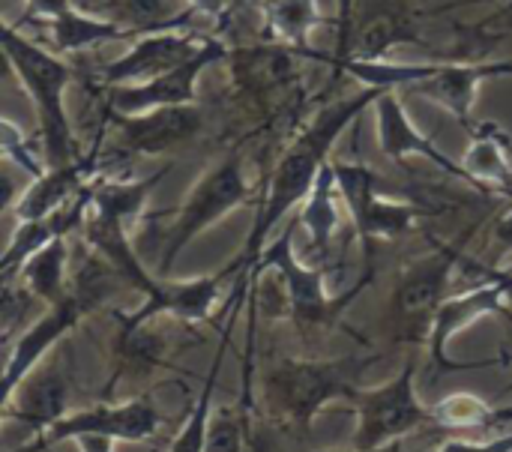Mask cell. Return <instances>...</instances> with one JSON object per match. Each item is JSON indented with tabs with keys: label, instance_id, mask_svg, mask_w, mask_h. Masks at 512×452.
<instances>
[{
	"label": "cell",
	"instance_id": "obj_1",
	"mask_svg": "<svg viewBox=\"0 0 512 452\" xmlns=\"http://www.w3.org/2000/svg\"><path fill=\"white\" fill-rule=\"evenodd\" d=\"M381 87H363L357 90L354 96H339L333 102H327L324 108H318L312 114V120L297 132V138L285 147V153L279 156L264 192H261V201H258V213H255V222L246 234V243L240 249V255L225 267L219 270L222 279H237L240 291L249 279V270L255 267L258 255L264 252V246L270 243L276 225L306 201L309 189L315 186L321 168L330 162V153L336 147V141L342 138V132L363 114L375 105Z\"/></svg>",
	"mask_w": 512,
	"mask_h": 452
},
{
	"label": "cell",
	"instance_id": "obj_2",
	"mask_svg": "<svg viewBox=\"0 0 512 452\" xmlns=\"http://www.w3.org/2000/svg\"><path fill=\"white\" fill-rule=\"evenodd\" d=\"M0 45L9 54L12 72L18 87L27 93L39 135L36 144L42 147L45 165H63L78 156L75 132L66 108V90L72 87V66L54 54L48 45L30 39L18 24L0 15Z\"/></svg>",
	"mask_w": 512,
	"mask_h": 452
},
{
	"label": "cell",
	"instance_id": "obj_3",
	"mask_svg": "<svg viewBox=\"0 0 512 452\" xmlns=\"http://www.w3.org/2000/svg\"><path fill=\"white\" fill-rule=\"evenodd\" d=\"M360 372L363 363L357 357H336V360L285 357L264 372L261 399L279 426L306 432L327 405L348 402L354 396Z\"/></svg>",
	"mask_w": 512,
	"mask_h": 452
},
{
	"label": "cell",
	"instance_id": "obj_4",
	"mask_svg": "<svg viewBox=\"0 0 512 452\" xmlns=\"http://www.w3.org/2000/svg\"><path fill=\"white\" fill-rule=\"evenodd\" d=\"M255 201V186L246 174V162L240 153H228L213 162L186 192L180 207L174 210L171 225L162 234V249L156 261V276H168L174 261L213 225L228 219L234 210Z\"/></svg>",
	"mask_w": 512,
	"mask_h": 452
},
{
	"label": "cell",
	"instance_id": "obj_5",
	"mask_svg": "<svg viewBox=\"0 0 512 452\" xmlns=\"http://www.w3.org/2000/svg\"><path fill=\"white\" fill-rule=\"evenodd\" d=\"M300 228V219L294 216L282 234L270 237V243L264 246V252L258 255L255 267L249 270V279L255 273H270L285 297V315L297 324V327H330L333 321H339V315L354 303V297L366 288V282L372 276H363L348 294L333 297L327 288V270L321 264H306L297 249H294V231ZM246 279V282H249Z\"/></svg>",
	"mask_w": 512,
	"mask_h": 452
},
{
	"label": "cell",
	"instance_id": "obj_6",
	"mask_svg": "<svg viewBox=\"0 0 512 452\" xmlns=\"http://www.w3.org/2000/svg\"><path fill=\"white\" fill-rule=\"evenodd\" d=\"M348 405L357 420L351 441L357 452H384L417 429L432 426L429 405L417 393L414 363L378 387H357Z\"/></svg>",
	"mask_w": 512,
	"mask_h": 452
},
{
	"label": "cell",
	"instance_id": "obj_7",
	"mask_svg": "<svg viewBox=\"0 0 512 452\" xmlns=\"http://www.w3.org/2000/svg\"><path fill=\"white\" fill-rule=\"evenodd\" d=\"M462 261L465 255L456 243H441L402 270L390 297V327L399 342L426 345L432 318L447 297L453 273Z\"/></svg>",
	"mask_w": 512,
	"mask_h": 452
},
{
	"label": "cell",
	"instance_id": "obj_8",
	"mask_svg": "<svg viewBox=\"0 0 512 452\" xmlns=\"http://www.w3.org/2000/svg\"><path fill=\"white\" fill-rule=\"evenodd\" d=\"M333 171H336L342 207L348 219L354 222V231L366 252H369V243H390L420 228L423 210L411 201L384 195L381 180L369 165L333 159Z\"/></svg>",
	"mask_w": 512,
	"mask_h": 452
},
{
	"label": "cell",
	"instance_id": "obj_9",
	"mask_svg": "<svg viewBox=\"0 0 512 452\" xmlns=\"http://www.w3.org/2000/svg\"><path fill=\"white\" fill-rule=\"evenodd\" d=\"M399 45H423L420 12L408 0H357L348 39L330 60H387Z\"/></svg>",
	"mask_w": 512,
	"mask_h": 452
},
{
	"label": "cell",
	"instance_id": "obj_10",
	"mask_svg": "<svg viewBox=\"0 0 512 452\" xmlns=\"http://www.w3.org/2000/svg\"><path fill=\"white\" fill-rule=\"evenodd\" d=\"M512 78V60H444V63H420L417 81L408 87L411 93L444 108L459 126L471 129L477 96L483 84Z\"/></svg>",
	"mask_w": 512,
	"mask_h": 452
},
{
	"label": "cell",
	"instance_id": "obj_11",
	"mask_svg": "<svg viewBox=\"0 0 512 452\" xmlns=\"http://www.w3.org/2000/svg\"><path fill=\"white\" fill-rule=\"evenodd\" d=\"M231 54V48L219 39H207L204 48L186 60L183 66L144 81V84H117L108 87L105 96V114H141V111H153V108H168V105H192L198 102V81L201 75L216 66L225 63Z\"/></svg>",
	"mask_w": 512,
	"mask_h": 452
},
{
	"label": "cell",
	"instance_id": "obj_12",
	"mask_svg": "<svg viewBox=\"0 0 512 452\" xmlns=\"http://www.w3.org/2000/svg\"><path fill=\"white\" fill-rule=\"evenodd\" d=\"M159 426H162V417L150 399H129L120 405H96V408L69 411L42 438L51 447L63 441H81V438H102L114 444H144L156 438Z\"/></svg>",
	"mask_w": 512,
	"mask_h": 452
},
{
	"label": "cell",
	"instance_id": "obj_13",
	"mask_svg": "<svg viewBox=\"0 0 512 452\" xmlns=\"http://www.w3.org/2000/svg\"><path fill=\"white\" fill-rule=\"evenodd\" d=\"M207 39L210 36H201V33L186 30V27L141 33L129 42V48L120 57H114L102 66L99 81L105 87L153 81V78L183 66L186 60H192L204 48Z\"/></svg>",
	"mask_w": 512,
	"mask_h": 452
},
{
	"label": "cell",
	"instance_id": "obj_14",
	"mask_svg": "<svg viewBox=\"0 0 512 452\" xmlns=\"http://www.w3.org/2000/svg\"><path fill=\"white\" fill-rule=\"evenodd\" d=\"M399 93H402V90H381L378 99H375V105H372L375 135H378L381 153H384L387 159H393V162L426 159L429 165L441 168L447 177H453V180L471 186L474 192H480L477 183L468 177L465 165L456 162V159H450V156H447V153H444V150H441V147H438V144L411 120V114H408V108H405V102H402ZM480 195H486V192H480Z\"/></svg>",
	"mask_w": 512,
	"mask_h": 452
},
{
	"label": "cell",
	"instance_id": "obj_15",
	"mask_svg": "<svg viewBox=\"0 0 512 452\" xmlns=\"http://www.w3.org/2000/svg\"><path fill=\"white\" fill-rule=\"evenodd\" d=\"M474 267L486 276L480 285L462 291V294H450L441 300L435 318H432V327H429V339H426V348H429V360H432V369L435 372H453V369H462L456 363H450V345L459 333H465L468 327H474L477 321L489 318V315H501L504 309V288L501 282L483 267L474 261Z\"/></svg>",
	"mask_w": 512,
	"mask_h": 452
},
{
	"label": "cell",
	"instance_id": "obj_16",
	"mask_svg": "<svg viewBox=\"0 0 512 452\" xmlns=\"http://www.w3.org/2000/svg\"><path fill=\"white\" fill-rule=\"evenodd\" d=\"M114 120L120 144L138 156H162L192 144L204 129V111L192 105H168L141 114H105Z\"/></svg>",
	"mask_w": 512,
	"mask_h": 452
},
{
	"label": "cell",
	"instance_id": "obj_17",
	"mask_svg": "<svg viewBox=\"0 0 512 452\" xmlns=\"http://www.w3.org/2000/svg\"><path fill=\"white\" fill-rule=\"evenodd\" d=\"M84 315L87 312L81 309V303L75 297H69L60 306H48L45 315H39L27 330H21V336L15 339V345H12V351L6 354V363H3V375H0V414L6 411V402H9L12 390L45 360V354L63 336H69L78 327V321Z\"/></svg>",
	"mask_w": 512,
	"mask_h": 452
},
{
	"label": "cell",
	"instance_id": "obj_18",
	"mask_svg": "<svg viewBox=\"0 0 512 452\" xmlns=\"http://www.w3.org/2000/svg\"><path fill=\"white\" fill-rule=\"evenodd\" d=\"M222 273L213 276H195V279H168L159 276V288L153 297L141 300L132 312H117L114 318L129 324H144L156 318H174L180 324H201L213 315L219 297H222Z\"/></svg>",
	"mask_w": 512,
	"mask_h": 452
},
{
	"label": "cell",
	"instance_id": "obj_19",
	"mask_svg": "<svg viewBox=\"0 0 512 452\" xmlns=\"http://www.w3.org/2000/svg\"><path fill=\"white\" fill-rule=\"evenodd\" d=\"M69 414V381L42 363L12 390L3 420L21 423L33 438H42L60 417Z\"/></svg>",
	"mask_w": 512,
	"mask_h": 452
},
{
	"label": "cell",
	"instance_id": "obj_20",
	"mask_svg": "<svg viewBox=\"0 0 512 452\" xmlns=\"http://www.w3.org/2000/svg\"><path fill=\"white\" fill-rule=\"evenodd\" d=\"M96 153L99 147H93L84 156H75L72 162L63 165H45L42 174H36L18 204H15V219H39V216H51L57 210H63L69 201H75L93 180V168H96Z\"/></svg>",
	"mask_w": 512,
	"mask_h": 452
},
{
	"label": "cell",
	"instance_id": "obj_21",
	"mask_svg": "<svg viewBox=\"0 0 512 452\" xmlns=\"http://www.w3.org/2000/svg\"><path fill=\"white\" fill-rule=\"evenodd\" d=\"M471 144L462 156L468 177L480 192H504L512 198V138L495 123L483 120L468 129Z\"/></svg>",
	"mask_w": 512,
	"mask_h": 452
},
{
	"label": "cell",
	"instance_id": "obj_22",
	"mask_svg": "<svg viewBox=\"0 0 512 452\" xmlns=\"http://www.w3.org/2000/svg\"><path fill=\"white\" fill-rule=\"evenodd\" d=\"M42 30H45L48 48L60 57L78 54V51H87L96 45H108V42H120V39H135V33L126 30L123 24H117L114 18L93 15L78 6H69L57 18L42 21Z\"/></svg>",
	"mask_w": 512,
	"mask_h": 452
},
{
	"label": "cell",
	"instance_id": "obj_23",
	"mask_svg": "<svg viewBox=\"0 0 512 452\" xmlns=\"http://www.w3.org/2000/svg\"><path fill=\"white\" fill-rule=\"evenodd\" d=\"M342 198H339V186H336V171H333V159L321 168L315 186L309 189L306 201L300 204V228L309 234V249L312 255H327L339 225H342Z\"/></svg>",
	"mask_w": 512,
	"mask_h": 452
},
{
	"label": "cell",
	"instance_id": "obj_24",
	"mask_svg": "<svg viewBox=\"0 0 512 452\" xmlns=\"http://www.w3.org/2000/svg\"><path fill=\"white\" fill-rule=\"evenodd\" d=\"M264 27L276 45L294 54H309L312 33L324 24L318 0H258Z\"/></svg>",
	"mask_w": 512,
	"mask_h": 452
},
{
	"label": "cell",
	"instance_id": "obj_25",
	"mask_svg": "<svg viewBox=\"0 0 512 452\" xmlns=\"http://www.w3.org/2000/svg\"><path fill=\"white\" fill-rule=\"evenodd\" d=\"M168 165L159 168L150 177L141 180H93V192H90V210L96 216L123 222L126 228H132L141 216L144 207L153 195V189L168 177Z\"/></svg>",
	"mask_w": 512,
	"mask_h": 452
},
{
	"label": "cell",
	"instance_id": "obj_26",
	"mask_svg": "<svg viewBox=\"0 0 512 452\" xmlns=\"http://www.w3.org/2000/svg\"><path fill=\"white\" fill-rule=\"evenodd\" d=\"M69 267H72V246L69 237L51 240L45 249H39L18 276L24 279L27 291L48 306H60L69 300Z\"/></svg>",
	"mask_w": 512,
	"mask_h": 452
},
{
	"label": "cell",
	"instance_id": "obj_27",
	"mask_svg": "<svg viewBox=\"0 0 512 452\" xmlns=\"http://www.w3.org/2000/svg\"><path fill=\"white\" fill-rule=\"evenodd\" d=\"M429 414H432V426L447 429V432H483V429L501 426L498 408L468 390L441 396L435 405H429Z\"/></svg>",
	"mask_w": 512,
	"mask_h": 452
},
{
	"label": "cell",
	"instance_id": "obj_28",
	"mask_svg": "<svg viewBox=\"0 0 512 452\" xmlns=\"http://www.w3.org/2000/svg\"><path fill=\"white\" fill-rule=\"evenodd\" d=\"M105 3L114 12L111 18L126 30H132L135 36L150 30L186 27V21H192L183 0H105Z\"/></svg>",
	"mask_w": 512,
	"mask_h": 452
},
{
	"label": "cell",
	"instance_id": "obj_29",
	"mask_svg": "<svg viewBox=\"0 0 512 452\" xmlns=\"http://www.w3.org/2000/svg\"><path fill=\"white\" fill-rule=\"evenodd\" d=\"M225 345H228V336L222 339V345L216 351V360H213V369H210V375L204 381V390H201L198 402L192 405L189 417L183 420L180 432L171 438L168 452H204V438H207V423H210V414H213V393H216V381H219Z\"/></svg>",
	"mask_w": 512,
	"mask_h": 452
},
{
	"label": "cell",
	"instance_id": "obj_30",
	"mask_svg": "<svg viewBox=\"0 0 512 452\" xmlns=\"http://www.w3.org/2000/svg\"><path fill=\"white\" fill-rule=\"evenodd\" d=\"M0 156L15 165L18 171H24L30 180L36 174L45 171V156H42V147L33 144L9 117H0Z\"/></svg>",
	"mask_w": 512,
	"mask_h": 452
},
{
	"label": "cell",
	"instance_id": "obj_31",
	"mask_svg": "<svg viewBox=\"0 0 512 452\" xmlns=\"http://www.w3.org/2000/svg\"><path fill=\"white\" fill-rule=\"evenodd\" d=\"M204 452H249L246 444V411L222 408L210 414Z\"/></svg>",
	"mask_w": 512,
	"mask_h": 452
},
{
	"label": "cell",
	"instance_id": "obj_32",
	"mask_svg": "<svg viewBox=\"0 0 512 452\" xmlns=\"http://www.w3.org/2000/svg\"><path fill=\"white\" fill-rule=\"evenodd\" d=\"M69 6H75V3H72V0H27L21 18H18L15 24H18V27H24V24H42V21H48V18H57V15L66 12Z\"/></svg>",
	"mask_w": 512,
	"mask_h": 452
},
{
	"label": "cell",
	"instance_id": "obj_33",
	"mask_svg": "<svg viewBox=\"0 0 512 452\" xmlns=\"http://www.w3.org/2000/svg\"><path fill=\"white\" fill-rule=\"evenodd\" d=\"M432 452H512V432L495 435L489 441H447Z\"/></svg>",
	"mask_w": 512,
	"mask_h": 452
},
{
	"label": "cell",
	"instance_id": "obj_34",
	"mask_svg": "<svg viewBox=\"0 0 512 452\" xmlns=\"http://www.w3.org/2000/svg\"><path fill=\"white\" fill-rule=\"evenodd\" d=\"M12 168L15 165H9L6 159H0V216L6 210H15V204H18V198L24 192V186L18 183V174Z\"/></svg>",
	"mask_w": 512,
	"mask_h": 452
},
{
	"label": "cell",
	"instance_id": "obj_35",
	"mask_svg": "<svg viewBox=\"0 0 512 452\" xmlns=\"http://www.w3.org/2000/svg\"><path fill=\"white\" fill-rule=\"evenodd\" d=\"M234 0H183L189 18H210V21H219L228 15Z\"/></svg>",
	"mask_w": 512,
	"mask_h": 452
},
{
	"label": "cell",
	"instance_id": "obj_36",
	"mask_svg": "<svg viewBox=\"0 0 512 452\" xmlns=\"http://www.w3.org/2000/svg\"><path fill=\"white\" fill-rule=\"evenodd\" d=\"M354 6H357V0H336V18H333V24H336V48L333 51H339L345 45V39H348Z\"/></svg>",
	"mask_w": 512,
	"mask_h": 452
},
{
	"label": "cell",
	"instance_id": "obj_37",
	"mask_svg": "<svg viewBox=\"0 0 512 452\" xmlns=\"http://www.w3.org/2000/svg\"><path fill=\"white\" fill-rule=\"evenodd\" d=\"M495 240L501 243V249L512 252V204L495 219Z\"/></svg>",
	"mask_w": 512,
	"mask_h": 452
},
{
	"label": "cell",
	"instance_id": "obj_38",
	"mask_svg": "<svg viewBox=\"0 0 512 452\" xmlns=\"http://www.w3.org/2000/svg\"><path fill=\"white\" fill-rule=\"evenodd\" d=\"M489 270V267H486ZM498 282H501V288H504V309L501 312H507L512 315V270H489Z\"/></svg>",
	"mask_w": 512,
	"mask_h": 452
},
{
	"label": "cell",
	"instance_id": "obj_39",
	"mask_svg": "<svg viewBox=\"0 0 512 452\" xmlns=\"http://www.w3.org/2000/svg\"><path fill=\"white\" fill-rule=\"evenodd\" d=\"M24 6H27V0H0V15L9 18V21H18Z\"/></svg>",
	"mask_w": 512,
	"mask_h": 452
},
{
	"label": "cell",
	"instance_id": "obj_40",
	"mask_svg": "<svg viewBox=\"0 0 512 452\" xmlns=\"http://www.w3.org/2000/svg\"><path fill=\"white\" fill-rule=\"evenodd\" d=\"M9 78H15V72H12V63H9L6 48L0 45V81H9Z\"/></svg>",
	"mask_w": 512,
	"mask_h": 452
},
{
	"label": "cell",
	"instance_id": "obj_41",
	"mask_svg": "<svg viewBox=\"0 0 512 452\" xmlns=\"http://www.w3.org/2000/svg\"><path fill=\"white\" fill-rule=\"evenodd\" d=\"M51 450V444L45 441V438H33V441H27L24 447H18V450L12 452H48Z\"/></svg>",
	"mask_w": 512,
	"mask_h": 452
},
{
	"label": "cell",
	"instance_id": "obj_42",
	"mask_svg": "<svg viewBox=\"0 0 512 452\" xmlns=\"http://www.w3.org/2000/svg\"><path fill=\"white\" fill-rule=\"evenodd\" d=\"M501 21H504V30H512V12H507V15H501Z\"/></svg>",
	"mask_w": 512,
	"mask_h": 452
},
{
	"label": "cell",
	"instance_id": "obj_43",
	"mask_svg": "<svg viewBox=\"0 0 512 452\" xmlns=\"http://www.w3.org/2000/svg\"><path fill=\"white\" fill-rule=\"evenodd\" d=\"M321 452H357V450L351 447V450H321Z\"/></svg>",
	"mask_w": 512,
	"mask_h": 452
},
{
	"label": "cell",
	"instance_id": "obj_44",
	"mask_svg": "<svg viewBox=\"0 0 512 452\" xmlns=\"http://www.w3.org/2000/svg\"><path fill=\"white\" fill-rule=\"evenodd\" d=\"M0 315H3V300H0Z\"/></svg>",
	"mask_w": 512,
	"mask_h": 452
},
{
	"label": "cell",
	"instance_id": "obj_45",
	"mask_svg": "<svg viewBox=\"0 0 512 452\" xmlns=\"http://www.w3.org/2000/svg\"><path fill=\"white\" fill-rule=\"evenodd\" d=\"M237 3H243V0H237Z\"/></svg>",
	"mask_w": 512,
	"mask_h": 452
},
{
	"label": "cell",
	"instance_id": "obj_46",
	"mask_svg": "<svg viewBox=\"0 0 512 452\" xmlns=\"http://www.w3.org/2000/svg\"><path fill=\"white\" fill-rule=\"evenodd\" d=\"M0 420H3V414H0Z\"/></svg>",
	"mask_w": 512,
	"mask_h": 452
},
{
	"label": "cell",
	"instance_id": "obj_47",
	"mask_svg": "<svg viewBox=\"0 0 512 452\" xmlns=\"http://www.w3.org/2000/svg\"><path fill=\"white\" fill-rule=\"evenodd\" d=\"M0 159H3V156H0Z\"/></svg>",
	"mask_w": 512,
	"mask_h": 452
},
{
	"label": "cell",
	"instance_id": "obj_48",
	"mask_svg": "<svg viewBox=\"0 0 512 452\" xmlns=\"http://www.w3.org/2000/svg\"><path fill=\"white\" fill-rule=\"evenodd\" d=\"M249 452H252V450H249Z\"/></svg>",
	"mask_w": 512,
	"mask_h": 452
}]
</instances>
